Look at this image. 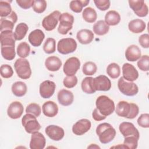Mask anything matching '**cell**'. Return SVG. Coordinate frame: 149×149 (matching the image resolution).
<instances>
[{"mask_svg": "<svg viewBox=\"0 0 149 149\" xmlns=\"http://www.w3.org/2000/svg\"><path fill=\"white\" fill-rule=\"evenodd\" d=\"M115 109L119 116L130 119L136 118L139 112V107L136 104L129 103L125 101H119Z\"/></svg>", "mask_w": 149, "mask_h": 149, "instance_id": "1", "label": "cell"}, {"mask_svg": "<svg viewBox=\"0 0 149 149\" xmlns=\"http://www.w3.org/2000/svg\"><path fill=\"white\" fill-rule=\"evenodd\" d=\"M96 134L102 144H107L112 141L115 138L116 130L111 124L105 122L100 123L97 126Z\"/></svg>", "mask_w": 149, "mask_h": 149, "instance_id": "2", "label": "cell"}, {"mask_svg": "<svg viewBox=\"0 0 149 149\" xmlns=\"http://www.w3.org/2000/svg\"><path fill=\"white\" fill-rule=\"evenodd\" d=\"M95 105L98 111L105 116L112 114L115 109L113 101L104 95H100L97 98Z\"/></svg>", "mask_w": 149, "mask_h": 149, "instance_id": "3", "label": "cell"}, {"mask_svg": "<svg viewBox=\"0 0 149 149\" xmlns=\"http://www.w3.org/2000/svg\"><path fill=\"white\" fill-rule=\"evenodd\" d=\"M15 70L19 77L22 79H28L31 75V70L29 62L25 58L17 59L14 63Z\"/></svg>", "mask_w": 149, "mask_h": 149, "instance_id": "4", "label": "cell"}, {"mask_svg": "<svg viewBox=\"0 0 149 149\" xmlns=\"http://www.w3.org/2000/svg\"><path fill=\"white\" fill-rule=\"evenodd\" d=\"M36 118L31 113H26L23 116L22 124L27 133L32 134L35 132H38L41 129V125Z\"/></svg>", "mask_w": 149, "mask_h": 149, "instance_id": "5", "label": "cell"}, {"mask_svg": "<svg viewBox=\"0 0 149 149\" xmlns=\"http://www.w3.org/2000/svg\"><path fill=\"white\" fill-rule=\"evenodd\" d=\"M59 21V24L58 27V31L62 35H65L72 29L74 17L71 14L65 12L61 14Z\"/></svg>", "mask_w": 149, "mask_h": 149, "instance_id": "6", "label": "cell"}, {"mask_svg": "<svg viewBox=\"0 0 149 149\" xmlns=\"http://www.w3.org/2000/svg\"><path fill=\"white\" fill-rule=\"evenodd\" d=\"M118 87L121 93L127 96L135 95L139 91V88L136 84L133 81H128L125 80L123 77L118 80Z\"/></svg>", "mask_w": 149, "mask_h": 149, "instance_id": "7", "label": "cell"}, {"mask_svg": "<svg viewBox=\"0 0 149 149\" xmlns=\"http://www.w3.org/2000/svg\"><path fill=\"white\" fill-rule=\"evenodd\" d=\"M77 42L72 38L61 39L57 44L58 51L63 55H66L74 52L77 48Z\"/></svg>", "mask_w": 149, "mask_h": 149, "instance_id": "8", "label": "cell"}, {"mask_svg": "<svg viewBox=\"0 0 149 149\" xmlns=\"http://www.w3.org/2000/svg\"><path fill=\"white\" fill-rule=\"evenodd\" d=\"M61 13L58 10H55L45 16L42 21V26L46 31L54 30L58 24Z\"/></svg>", "mask_w": 149, "mask_h": 149, "instance_id": "9", "label": "cell"}, {"mask_svg": "<svg viewBox=\"0 0 149 149\" xmlns=\"http://www.w3.org/2000/svg\"><path fill=\"white\" fill-rule=\"evenodd\" d=\"M130 8L139 17L146 16L148 13V8L143 0H129L128 1Z\"/></svg>", "mask_w": 149, "mask_h": 149, "instance_id": "10", "label": "cell"}, {"mask_svg": "<svg viewBox=\"0 0 149 149\" xmlns=\"http://www.w3.org/2000/svg\"><path fill=\"white\" fill-rule=\"evenodd\" d=\"M80 66V60L77 57H70L64 63L63 70L67 76H74Z\"/></svg>", "mask_w": 149, "mask_h": 149, "instance_id": "11", "label": "cell"}, {"mask_svg": "<svg viewBox=\"0 0 149 149\" xmlns=\"http://www.w3.org/2000/svg\"><path fill=\"white\" fill-rule=\"evenodd\" d=\"M94 89L96 91H107L111 88V82L105 75H100L93 79Z\"/></svg>", "mask_w": 149, "mask_h": 149, "instance_id": "12", "label": "cell"}, {"mask_svg": "<svg viewBox=\"0 0 149 149\" xmlns=\"http://www.w3.org/2000/svg\"><path fill=\"white\" fill-rule=\"evenodd\" d=\"M56 88L55 83L51 80H47L40 85V94L43 98H49L53 95Z\"/></svg>", "mask_w": 149, "mask_h": 149, "instance_id": "13", "label": "cell"}, {"mask_svg": "<svg viewBox=\"0 0 149 149\" xmlns=\"http://www.w3.org/2000/svg\"><path fill=\"white\" fill-rule=\"evenodd\" d=\"M17 20V16L15 12L12 13L7 17H1L0 20V30L1 32L5 30L12 31L15 23Z\"/></svg>", "mask_w": 149, "mask_h": 149, "instance_id": "14", "label": "cell"}, {"mask_svg": "<svg viewBox=\"0 0 149 149\" xmlns=\"http://www.w3.org/2000/svg\"><path fill=\"white\" fill-rule=\"evenodd\" d=\"M46 134L52 140L59 141L65 135L64 130L57 125H51L46 127L45 130Z\"/></svg>", "mask_w": 149, "mask_h": 149, "instance_id": "15", "label": "cell"}, {"mask_svg": "<svg viewBox=\"0 0 149 149\" xmlns=\"http://www.w3.org/2000/svg\"><path fill=\"white\" fill-rule=\"evenodd\" d=\"M91 122L87 119H81L76 122L72 127V132L77 136H81L91 128Z\"/></svg>", "mask_w": 149, "mask_h": 149, "instance_id": "16", "label": "cell"}, {"mask_svg": "<svg viewBox=\"0 0 149 149\" xmlns=\"http://www.w3.org/2000/svg\"><path fill=\"white\" fill-rule=\"evenodd\" d=\"M123 77L128 81H134L139 77V73L135 67L129 63H125L122 66Z\"/></svg>", "mask_w": 149, "mask_h": 149, "instance_id": "17", "label": "cell"}, {"mask_svg": "<svg viewBox=\"0 0 149 149\" xmlns=\"http://www.w3.org/2000/svg\"><path fill=\"white\" fill-rule=\"evenodd\" d=\"M119 129L124 137L134 136L139 138L140 134L137 129L131 122H123L119 125Z\"/></svg>", "mask_w": 149, "mask_h": 149, "instance_id": "18", "label": "cell"}, {"mask_svg": "<svg viewBox=\"0 0 149 149\" xmlns=\"http://www.w3.org/2000/svg\"><path fill=\"white\" fill-rule=\"evenodd\" d=\"M46 144V140L44 135L38 132L32 133L30 141L31 149H43Z\"/></svg>", "mask_w": 149, "mask_h": 149, "instance_id": "19", "label": "cell"}, {"mask_svg": "<svg viewBox=\"0 0 149 149\" xmlns=\"http://www.w3.org/2000/svg\"><path fill=\"white\" fill-rule=\"evenodd\" d=\"M23 106L19 101H13L8 107L7 114L13 119H16L22 116L23 112Z\"/></svg>", "mask_w": 149, "mask_h": 149, "instance_id": "20", "label": "cell"}, {"mask_svg": "<svg viewBox=\"0 0 149 149\" xmlns=\"http://www.w3.org/2000/svg\"><path fill=\"white\" fill-rule=\"evenodd\" d=\"M58 100L59 103L63 106H69L72 104L74 100V95L72 91L62 89L58 93Z\"/></svg>", "mask_w": 149, "mask_h": 149, "instance_id": "21", "label": "cell"}, {"mask_svg": "<svg viewBox=\"0 0 149 149\" xmlns=\"http://www.w3.org/2000/svg\"><path fill=\"white\" fill-rule=\"evenodd\" d=\"M45 38V34L40 29H36L32 31L29 35V42L33 47H39Z\"/></svg>", "mask_w": 149, "mask_h": 149, "instance_id": "22", "label": "cell"}, {"mask_svg": "<svg viewBox=\"0 0 149 149\" xmlns=\"http://www.w3.org/2000/svg\"><path fill=\"white\" fill-rule=\"evenodd\" d=\"M141 56V50L136 45H130L126 49L125 57L128 61L134 62L138 61Z\"/></svg>", "mask_w": 149, "mask_h": 149, "instance_id": "23", "label": "cell"}, {"mask_svg": "<svg viewBox=\"0 0 149 149\" xmlns=\"http://www.w3.org/2000/svg\"><path fill=\"white\" fill-rule=\"evenodd\" d=\"M15 39L12 31L5 30L1 32L0 42L1 47L15 46Z\"/></svg>", "mask_w": 149, "mask_h": 149, "instance_id": "24", "label": "cell"}, {"mask_svg": "<svg viewBox=\"0 0 149 149\" xmlns=\"http://www.w3.org/2000/svg\"><path fill=\"white\" fill-rule=\"evenodd\" d=\"M42 109L44 115L49 118L55 116L58 112V107L57 104L52 101L44 102L42 105Z\"/></svg>", "mask_w": 149, "mask_h": 149, "instance_id": "25", "label": "cell"}, {"mask_svg": "<svg viewBox=\"0 0 149 149\" xmlns=\"http://www.w3.org/2000/svg\"><path fill=\"white\" fill-rule=\"evenodd\" d=\"M76 38L78 41L82 44H90L94 38L93 33L88 29H81L77 33Z\"/></svg>", "mask_w": 149, "mask_h": 149, "instance_id": "26", "label": "cell"}, {"mask_svg": "<svg viewBox=\"0 0 149 149\" xmlns=\"http://www.w3.org/2000/svg\"><path fill=\"white\" fill-rule=\"evenodd\" d=\"M46 68L51 72H56L59 70L62 66V61L56 56H51L48 57L45 61Z\"/></svg>", "mask_w": 149, "mask_h": 149, "instance_id": "27", "label": "cell"}, {"mask_svg": "<svg viewBox=\"0 0 149 149\" xmlns=\"http://www.w3.org/2000/svg\"><path fill=\"white\" fill-rule=\"evenodd\" d=\"M146 27V23L143 20L140 19H133L128 24L129 30L133 33H140L144 31Z\"/></svg>", "mask_w": 149, "mask_h": 149, "instance_id": "28", "label": "cell"}, {"mask_svg": "<svg viewBox=\"0 0 149 149\" xmlns=\"http://www.w3.org/2000/svg\"><path fill=\"white\" fill-rule=\"evenodd\" d=\"M120 16L116 10L108 11L105 16V22L108 26H115L119 23Z\"/></svg>", "mask_w": 149, "mask_h": 149, "instance_id": "29", "label": "cell"}, {"mask_svg": "<svg viewBox=\"0 0 149 149\" xmlns=\"http://www.w3.org/2000/svg\"><path fill=\"white\" fill-rule=\"evenodd\" d=\"M29 30L28 26L25 23H19L13 33V36L15 40L20 41L24 38Z\"/></svg>", "mask_w": 149, "mask_h": 149, "instance_id": "30", "label": "cell"}, {"mask_svg": "<svg viewBox=\"0 0 149 149\" xmlns=\"http://www.w3.org/2000/svg\"><path fill=\"white\" fill-rule=\"evenodd\" d=\"M12 91L16 97H23L27 92V86L25 83L20 81L15 82L12 86Z\"/></svg>", "mask_w": 149, "mask_h": 149, "instance_id": "31", "label": "cell"}, {"mask_svg": "<svg viewBox=\"0 0 149 149\" xmlns=\"http://www.w3.org/2000/svg\"><path fill=\"white\" fill-rule=\"evenodd\" d=\"M93 29L95 34L98 36H104L109 31V27L105 23V21L100 20L94 23Z\"/></svg>", "mask_w": 149, "mask_h": 149, "instance_id": "32", "label": "cell"}, {"mask_svg": "<svg viewBox=\"0 0 149 149\" xmlns=\"http://www.w3.org/2000/svg\"><path fill=\"white\" fill-rule=\"evenodd\" d=\"M82 17L86 22L91 23L96 20L97 15L96 11L93 8L91 7H87L84 9L82 13Z\"/></svg>", "mask_w": 149, "mask_h": 149, "instance_id": "33", "label": "cell"}, {"mask_svg": "<svg viewBox=\"0 0 149 149\" xmlns=\"http://www.w3.org/2000/svg\"><path fill=\"white\" fill-rule=\"evenodd\" d=\"M92 77H86L81 81V87L82 91L86 94H94L95 93V90L93 88Z\"/></svg>", "mask_w": 149, "mask_h": 149, "instance_id": "34", "label": "cell"}, {"mask_svg": "<svg viewBox=\"0 0 149 149\" xmlns=\"http://www.w3.org/2000/svg\"><path fill=\"white\" fill-rule=\"evenodd\" d=\"M89 2V0L72 1L69 4V8L73 12L75 13H80L83 10V8L86 6Z\"/></svg>", "mask_w": 149, "mask_h": 149, "instance_id": "35", "label": "cell"}, {"mask_svg": "<svg viewBox=\"0 0 149 149\" xmlns=\"http://www.w3.org/2000/svg\"><path fill=\"white\" fill-rule=\"evenodd\" d=\"M1 52L2 57L8 61L13 60L16 55L15 47L13 46L1 47Z\"/></svg>", "mask_w": 149, "mask_h": 149, "instance_id": "36", "label": "cell"}, {"mask_svg": "<svg viewBox=\"0 0 149 149\" xmlns=\"http://www.w3.org/2000/svg\"><path fill=\"white\" fill-rule=\"evenodd\" d=\"M107 73L111 79H116L120 74V69L118 64L111 63L107 68Z\"/></svg>", "mask_w": 149, "mask_h": 149, "instance_id": "37", "label": "cell"}, {"mask_svg": "<svg viewBox=\"0 0 149 149\" xmlns=\"http://www.w3.org/2000/svg\"><path fill=\"white\" fill-rule=\"evenodd\" d=\"M17 54L22 58L27 57L30 52V47L26 42H20L17 47Z\"/></svg>", "mask_w": 149, "mask_h": 149, "instance_id": "38", "label": "cell"}, {"mask_svg": "<svg viewBox=\"0 0 149 149\" xmlns=\"http://www.w3.org/2000/svg\"><path fill=\"white\" fill-rule=\"evenodd\" d=\"M97 70V65L95 63L91 61L86 62L83 65L82 71L84 74L87 76H91L95 73Z\"/></svg>", "mask_w": 149, "mask_h": 149, "instance_id": "39", "label": "cell"}, {"mask_svg": "<svg viewBox=\"0 0 149 149\" xmlns=\"http://www.w3.org/2000/svg\"><path fill=\"white\" fill-rule=\"evenodd\" d=\"M44 51L48 54L55 52L56 50V41L53 38H48L43 45Z\"/></svg>", "mask_w": 149, "mask_h": 149, "instance_id": "40", "label": "cell"}, {"mask_svg": "<svg viewBox=\"0 0 149 149\" xmlns=\"http://www.w3.org/2000/svg\"><path fill=\"white\" fill-rule=\"evenodd\" d=\"M12 12V8L8 1H0V16L1 17L8 16Z\"/></svg>", "mask_w": 149, "mask_h": 149, "instance_id": "41", "label": "cell"}, {"mask_svg": "<svg viewBox=\"0 0 149 149\" xmlns=\"http://www.w3.org/2000/svg\"><path fill=\"white\" fill-rule=\"evenodd\" d=\"M139 139V137L134 136L125 137L123 141V145L126 148L136 149L137 147Z\"/></svg>", "mask_w": 149, "mask_h": 149, "instance_id": "42", "label": "cell"}, {"mask_svg": "<svg viewBox=\"0 0 149 149\" xmlns=\"http://www.w3.org/2000/svg\"><path fill=\"white\" fill-rule=\"evenodd\" d=\"M26 112L27 113H31L36 117H38L41 113V109L38 104L36 103H31L27 106Z\"/></svg>", "mask_w": 149, "mask_h": 149, "instance_id": "43", "label": "cell"}, {"mask_svg": "<svg viewBox=\"0 0 149 149\" xmlns=\"http://www.w3.org/2000/svg\"><path fill=\"white\" fill-rule=\"evenodd\" d=\"M137 66L142 71L147 72L149 69V57L147 55L141 56L137 61Z\"/></svg>", "mask_w": 149, "mask_h": 149, "instance_id": "44", "label": "cell"}, {"mask_svg": "<svg viewBox=\"0 0 149 149\" xmlns=\"http://www.w3.org/2000/svg\"><path fill=\"white\" fill-rule=\"evenodd\" d=\"M33 10L37 13L44 12L47 8V2L45 0H36L33 5Z\"/></svg>", "mask_w": 149, "mask_h": 149, "instance_id": "45", "label": "cell"}, {"mask_svg": "<svg viewBox=\"0 0 149 149\" xmlns=\"http://www.w3.org/2000/svg\"><path fill=\"white\" fill-rule=\"evenodd\" d=\"M0 72L1 76L5 79L10 78L13 74L12 68L8 64H3L1 66Z\"/></svg>", "mask_w": 149, "mask_h": 149, "instance_id": "46", "label": "cell"}, {"mask_svg": "<svg viewBox=\"0 0 149 149\" xmlns=\"http://www.w3.org/2000/svg\"><path fill=\"white\" fill-rule=\"evenodd\" d=\"M77 83V78L74 76H67L65 77L63 81V86L68 88H71L76 86Z\"/></svg>", "mask_w": 149, "mask_h": 149, "instance_id": "47", "label": "cell"}, {"mask_svg": "<svg viewBox=\"0 0 149 149\" xmlns=\"http://www.w3.org/2000/svg\"><path fill=\"white\" fill-rule=\"evenodd\" d=\"M94 3L96 7L101 11H105L109 9L111 2L109 0H94Z\"/></svg>", "mask_w": 149, "mask_h": 149, "instance_id": "48", "label": "cell"}, {"mask_svg": "<svg viewBox=\"0 0 149 149\" xmlns=\"http://www.w3.org/2000/svg\"><path fill=\"white\" fill-rule=\"evenodd\" d=\"M138 125L144 128L149 127V114L143 113L137 119Z\"/></svg>", "mask_w": 149, "mask_h": 149, "instance_id": "49", "label": "cell"}, {"mask_svg": "<svg viewBox=\"0 0 149 149\" xmlns=\"http://www.w3.org/2000/svg\"><path fill=\"white\" fill-rule=\"evenodd\" d=\"M139 42L142 47L148 48L149 47V35L147 33L141 35L139 38Z\"/></svg>", "mask_w": 149, "mask_h": 149, "instance_id": "50", "label": "cell"}, {"mask_svg": "<svg viewBox=\"0 0 149 149\" xmlns=\"http://www.w3.org/2000/svg\"><path fill=\"white\" fill-rule=\"evenodd\" d=\"M17 5L24 9H27L33 6L34 0H16Z\"/></svg>", "mask_w": 149, "mask_h": 149, "instance_id": "51", "label": "cell"}, {"mask_svg": "<svg viewBox=\"0 0 149 149\" xmlns=\"http://www.w3.org/2000/svg\"><path fill=\"white\" fill-rule=\"evenodd\" d=\"M93 118L96 121H101L104 120L107 116L102 115L97 109V108H95L92 113Z\"/></svg>", "mask_w": 149, "mask_h": 149, "instance_id": "52", "label": "cell"}, {"mask_svg": "<svg viewBox=\"0 0 149 149\" xmlns=\"http://www.w3.org/2000/svg\"><path fill=\"white\" fill-rule=\"evenodd\" d=\"M88 148H100V147L98 146H95V144H91V146L88 147Z\"/></svg>", "mask_w": 149, "mask_h": 149, "instance_id": "53", "label": "cell"}]
</instances>
